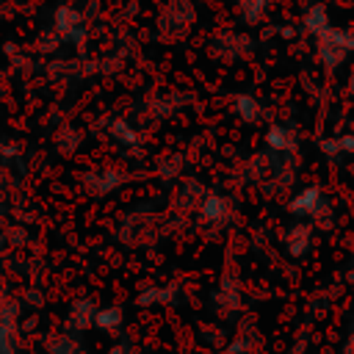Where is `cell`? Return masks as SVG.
<instances>
[{"label":"cell","instance_id":"1","mask_svg":"<svg viewBox=\"0 0 354 354\" xmlns=\"http://www.w3.org/2000/svg\"><path fill=\"white\" fill-rule=\"evenodd\" d=\"M94 315H97V310L91 307V301H75L72 304V310H69V329H88L91 324H94Z\"/></svg>","mask_w":354,"mask_h":354},{"label":"cell","instance_id":"3","mask_svg":"<svg viewBox=\"0 0 354 354\" xmlns=\"http://www.w3.org/2000/svg\"><path fill=\"white\" fill-rule=\"evenodd\" d=\"M47 354H77V343L69 335H53L47 340Z\"/></svg>","mask_w":354,"mask_h":354},{"label":"cell","instance_id":"5","mask_svg":"<svg viewBox=\"0 0 354 354\" xmlns=\"http://www.w3.org/2000/svg\"><path fill=\"white\" fill-rule=\"evenodd\" d=\"M108 354H127V348H124V346H113Z\"/></svg>","mask_w":354,"mask_h":354},{"label":"cell","instance_id":"4","mask_svg":"<svg viewBox=\"0 0 354 354\" xmlns=\"http://www.w3.org/2000/svg\"><path fill=\"white\" fill-rule=\"evenodd\" d=\"M346 354H354V332L348 335V343H346Z\"/></svg>","mask_w":354,"mask_h":354},{"label":"cell","instance_id":"2","mask_svg":"<svg viewBox=\"0 0 354 354\" xmlns=\"http://www.w3.org/2000/svg\"><path fill=\"white\" fill-rule=\"evenodd\" d=\"M94 326L102 329V332H116V329L122 326V310H119V307L97 310V315H94Z\"/></svg>","mask_w":354,"mask_h":354}]
</instances>
